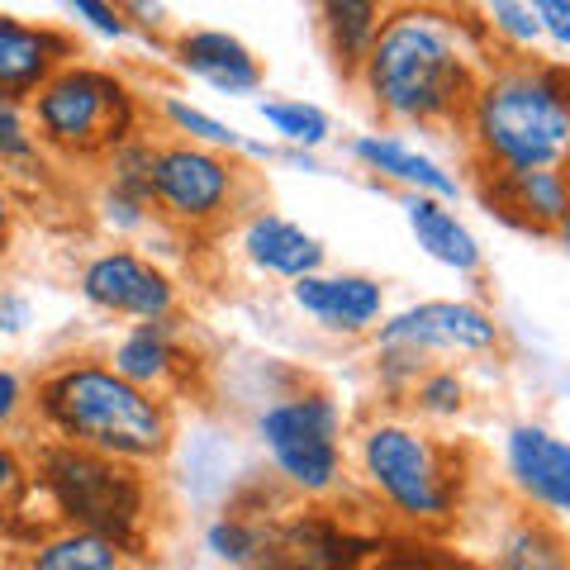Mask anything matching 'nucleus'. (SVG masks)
<instances>
[{
  "instance_id": "nucleus-1",
  "label": "nucleus",
  "mask_w": 570,
  "mask_h": 570,
  "mask_svg": "<svg viewBox=\"0 0 570 570\" xmlns=\"http://www.w3.org/2000/svg\"><path fill=\"white\" fill-rule=\"evenodd\" d=\"M480 77L485 71H480V48L471 43V24L428 6L385 14L356 71L362 91L390 124H448L466 115Z\"/></svg>"
},
{
  "instance_id": "nucleus-2",
  "label": "nucleus",
  "mask_w": 570,
  "mask_h": 570,
  "mask_svg": "<svg viewBox=\"0 0 570 570\" xmlns=\"http://www.w3.org/2000/svg\"><path fill=\"white\" fill-rule=\"evenodd\" d=\"M33 404L62 442L124 461V466L163 461L171 448L167 400L129 385L110 362H96V356H71L52 366Z\"/></svg>"
},
{
  "instance_id": "nucleus-3",
  "label": "nucleus",
  "mask_w": 570,
  "mask_h": 570,
  "mask_svg": "<svg viewBox=\"0 0 570 570\" xmlns=\"http://www.w3.org/2000/svg\"><path fill=\"white\" fill-rule=\"evenodd\" d=\"M490 171L570 167V86L547 67H490L466 105Z\"/></svg>"
},
{
  "instance_id": "nucleus-4",
  "label": "nucleus",
  "mask_w": 570,
  "mask_h": 570,
  "mask_svg": "<svg viewBox=\"0 0 570 570\" xmlns=\"http://www.w3.org/2000/svg\"><path fill=\"white\" fill-rule=\"evenodd\" d=\"M134 91L115 71L67 62L29 96V129L39 148L62 157H110L134 134Z\"/></svg>"
},
{
  "instance_id": "nucleus-5",
  "label": "nucleus",
  "mask_w": 570,
  "mask_h": 570,
  "mask_svg": "<svg viewBox=\"0 0 570 570\" xmlns=\"http://www.w3.org/2000/svg\"><path fill=\"white\" fill-rule=\"evenodd\" d=\"M362 475L404 523H448L456 504L452 448L414 423L381 419L362 433Z\"/></svg>"
},
{
  "instance_id": "nucleus-6",
  "label": "nucleus",
  "mask_w": 570,
  "mask_h": 570,
  "mask_svg": "<svg viewBox=\"0 0 570 570\" xmlns=\"http://www.w3.org/2000/svg\"><path fill=\"white\" fill-rule=\"evenodd\" d=\"M39 471H43V490L52 494L67 528L100 532V538L119 547L134 542L142 513H148V485L138 480L134 466L81 452L71 442H52L39 456Z\"/></svg>"
},
{
  "instance_id": "nucleus-7",
  "label": "nucleus",
  "mask_w": 570,
  "mask_h": 570,
  "mask_svg": "<svg viewBox=\"0 0 570 570\" xmlns=\"http://www.w3.org/2000/svg\"><path fill=\"white\" fill-rule=\"evenodd\" d=\"M257 438L295 494L324 499L343 480V414L324 390H299L257 414Z\"/></svg>"
},
{
  "instance_id": "nucleus-8",
  "label": "nucleus",
  "mask_w": 570,
  "mask_h": 570,
  "mask_svg": "<svg viewBox=\"0 0 570 570\" xmlns=\"http://www.w3.org/2000/svg\"><path fill=\"white\" fill-rule=\"evenodd\" d=\"M243 171L228 163V153H209L195 142H163L153 153V205L171 224H219L238 200Z\"/></svg>"
},
{
  "instance_id": "nucleus-9",
  "label": "nucleus",
  "mask_w": 570,
  "mask_h": 570,
  "mask_svg": "<svg viewBox=\"0 0 570 570\" xmlns=\"http://www.w3.org/2000/svg\"><path fill=\"white\" fill-rule=\"evenodd\" d=\"M376 347H404L419 356L433 352H494L499 324L471 299H428L409 305L376 328Z\"/></svg>"
},
{
  "instance_id": "nucleus-10",
  "label": "nucleus",
  "mask_w": 570,
  "mask_h": 570,
  "mask_svg": "<svg viewBox=\"0 0 570 570\" xmlns=\"http://www.w3.org/2000/svg\"><path fill=\"white\" fill-rule=\"evenodd\" d=\"M81 295H86V305H96L105 314L138 318V324H157V318H171V309H176L171 276L163 266H153L148 257L129 253V247H115V253H100L86 262Z\"/></svg>"
},
{
  "instance_id": "nucleus-11",
  "label": "nucleus",
  "mask_w": 570,
  "mask_h": 570,
  "mask_svg": "<svg viewBox=\"0 0 570 570\" xmlns=\"http://www.w3.org/2000/svg\"><path fill=\"white\" fill-rule=\"evenodd\" d=\"M509 480L532 509L570 519V442L547 433L538 423H519L504 438Z\"/></svg>"
},
{
  "instance_id": "nucleus-12",
  "label": "nucleus",
  "mask_w": 570,
  "mask_h": 570,
  "mask_svg": "<svg viewBox=\"0 0 570 570\" xmlns=\"http://www.w3.org/2000/svg\"><path fill=\"white\" fill-rule=\"evenodd\" d=\"M291 299L295 309L314 318L318 328L328 333H371L381 328V314H385V285L376 276H362V272H337V276H305L291 285Z\"/></svg>"
},
{
  "instance_id": "nucleus-13",
  "label": "nucleus",
  "mask_w": 570,
  "mask_h": 570,
  "mask_svg": "<svg viewBox=\"0 0 570 570\" xmlns=\"http://www.w3.org/2000/svg\"><path fill=\"white\" fill-rule=\"evenodd\" d=\"M67 62H77V43L62 29L0 14V96L24 105V96H33Z\"/></svg>"
},
{
  "instance_id": "nucleus-14",
  "label": "nucleus",
  "mask_w": 570,
  "mask_h": 570,
  "mask_svg": "<svg viewBox=\"0 0 570 570\" xmlns=\"http://www.w3.org/2000/svg\"><path fill=\"white\" fill-rule=\"evenodd\" d=\"M171 58L186 77L214 86L219 96H253L266 77L257 52L224 29H186L181 39L171 43Z\"/></svg>"
},
{
  "instance_id": "nucleus-15",
  "label": "nucleus",
  "mask_w": 570,
  "mask_h": 570,
  "mask_svg": "<svg viewBox=\"0 0 570 570\" xmlns=\"http://www.w3.org/2000/svg\"><path fill=\"white\" fill-rule=\"evenodd\" d=\"M243 257L257 266L266 276H281V281H305V276H318L324 272V243L314 234H305L295 219L285 214H272L262 209L253 219L243 224Z\"/></svg>"
},
{
  "instance_id": "nucleus-16",
  "label": "nucleus",
  "mask_w": 570,
  "mask_h": 570,
  "mask_svg": "<svg viewBox=\"0 0 570 570\" xmlns=\"http://www.w3.org/2000/svg\"><path fill=\"white\" fill-rule=\"evenodd\" d=\"M490 200L504 209V219L538 228V234H557L570 214V167L547 171H490Z\"/></svg>"
},
{
  "instance_id": "nucleus-17",
  "label": "nucleus",
  "mask_w": 570,
  "mask_h": 570,
  "mask_svg": "<svg viewBox=\"0 0 570 570\" xmlns=\"http://www.w3.org/2000/svg\"><path fill=\"white\" fill-rule=\"evenodd\" d=\"M352 157L366 171H376V176H385V181L404 186L409 195H428V200H452V195H456V176L442 171L433 157L419 153V148H409V142L395 138V134H362V138H352Z\"/></svg>"
},
{
  "instance_id": "nucleus-18",
  "label": "nucleus",
  "mask_w": 570,
  "mask_h": 570,
  "mask_svg": "<svg viewBox=\"0 0 570 570\" xmlns=\"http://www.w3.org/2000/svg\"><path fill=\"white\" fill-rule=\"evenodd\" d=\"M352 542L324 519H299L285 523L276 538L266 532V547L257 557V570H347L352 566Z\"/></svg>"
},
{
  "instance_id": "nucleus-19",
  "label": "nucleus",
  "mask_w": 570,
  "mask_h": 570,
  "mask_svg": "<svg viewBox=\"0 0 570 570\" xmlns=\"http://www.w3.org/2000/svg\"><path fill=\"white\" fill-rule=\"evenodd\" d=\"M110 366H115L129 385L148 390V395H167V385L176 381V371H181L176 324H171V318H157V324H134V328L115 343Z\"/></svg>"
},
{
  "instance_id": "nucleus-20",
  "label": "nucleus",
  "mask_w": 570,
  "mask_h": 570,
  "mask_svg": "<svg viewBox=\"0 0 570 570\" xmlns=\"http://www.w3.org/2000/svg\"><path fill=\"white\" fill-rule=\"evenodd\" d=\"M404 219H409V234H414V243H419L433 262L452 266V272H461V276H475V272H480L485 253H480L475 234H471V228L461 224L442 200H428V195H409V200H404Z\"/></svg>"
},
{
  "instance_id": "nucleus-21",
  "label": "nucleus",
  "mask_w": 570,
  "mask_h": 570,
  "mask_svg": "<svg viewBox=\"0 0 570 570\" xmlns=\"http://www.w3.org/2000/svg\"><path fill=\"white\" fill-rule=\"evenodd\" d=\"M381 24H385V10L371 6V0H333V6H324L328 52H333V62L343 67V77H356V71H362Z\"/></svg>"
},
{
  "instance_id": "nucleus-22",
  "label": "nucleus",
  "mask_w": 570,
  "mask_h": 570,
  "mask_svg": "<svg viewBox=\"0 0 570 570\" xmlns=\"http://www.w3.org/2000/svg\"><path fill=\"white\" fill-rule=\"evenodd\" d=\"M29 570H129V547L100 538V532L62 528L33 547Z\"/></svg>"
},
{
  "instance_id": "nucleus-23",
  "label": "nucleus",
  "mask_w": 570,
  "mask_h": 570,
  "mask_svg": "<svg viewBox=\"0 0 570 570\" xmlns=\"http://www.w3.org/2000/svg\"><path fill=\"white\" fill-rule=\"evenodd\" d=\"M490 570H570L566 542L538 519H519L494 542Z\"/></svg>"
},
{
  "instance_id": "nucleus-24",
  "label": "nucleus",
  "mask_w": 570,
  "mask_h": 570,
  "mask_svg": "<svg viewBox=\"0 0 570 570\" xmlns=\"http://www.w3.org/2000/svg\"><path fill=\"white\" fill-rule=\"evenodd\" d=\"M257 115L272 124L281 142H291V148H299V153L324 148L328 134H333V119L309 100H262Z\"/></svg>"
},
{
  "instance_id": "nucleus-25",
  "label": "nucleus",
  "mask_w": 570,
  "mask_h": 570,
  "mask_svg": "<svg viewBox=\"0 0 570 570\" xmlns=\"http://www.w3.org/2000/svg\"><path fill=\"white\" fill-rule=\"evenodd\" d=\"M157 110H163V119L171 124L176 134H181V142H195V148H209V153H234L243 148V134L228 129V124H219L214 115L195 110V105H186L181 96H163L157 100Z\"/></svg>"
},
{
  "instance_id": "nucleus-26",
  "label": "nucleus",
  "mask_w": 570,
  "mask_h": 570,
  "mask_svg": "<svg viewBox=\"0 0 570 570\" xmlns=\"http://www.w3.org/2000/svg\"><path fill=\"white\" fill-rule=\"evenodd\" d=\"M153 142H142V138H129V142H119V148L110 153V186L105 190H119V195H129V200H142V205H153Z\"/></svg>"
},
{
  "instance_id": "nucleus-27",
  "label": "nucleus",
  "mask_w": 570,
  "mask_h": 570,
  "mask_svg": "<svg viewBox=\"0 0 570 570\" xmlns=\"http://www.w3.org/2000/svg\"><path fill=\"white\" fill-rule=\"evenodd\" d=\"M409 395H414V409L428 419H456L466 409V381L448 366H428Z\"/></svg>"
},
{
  "instance_id": "nucleus-28",
  "label": "nucleus",
  "mask_w": 570,
  "mask_h": 570,
  "mask_svg": "<svg viewBox=\"0 0 570 570\" xmlns=\"http://www.w3.org/2000/svg\"><path fill=\"white\" fill-rule=\"evenodd\" d=\"M39 163V138L29 129L20 100L0 96V167H33Z\"/></svg>"
},
{
  "instance_id": "nucleus-29",
  "label": "nucleus",
  "mask_w": 570,
  "mask_h": 570,
  "mask_svg": "<svg viewBox=\"0 0 570 570\" xmlns=\"http://www.w3.org/2000/svg\"><path fill=\"white\" fill-rule=\"evenodd\" d=\"M209 551L228 566H257L262 547H266V532L257 523H243V519H219L209 532H205Z\"/></svg>"
},
{
  "instance_id": "nucleus-30",
  "label": "nucleus",
  "mask_w": 570,
  "mask_h": 570,
  "mask_svg": "<svg viewBox=\"0 0 570 570\" xmlns=\"http://www.w3.org/2000/svg\"><path fill=\"white\" fill-rule=\"evenodd\" d=\"M485 20H490L499 33H509L513 43H523V48L542 39L538 14H532V6H519V0H494V6L485 10Z\"/></svg>"
},
{
  "instance_id": "nucleus-31",
  "label": "nucleus",
  "mask_w": 570,
  "mask_h": 570,
  "mask_svg": "<svg viewBox=\"0 0 570 570\" xmlns=\"http://www.w3.org/2000/svg\"><path fill=\"white\" fill-rule=\"evenodd\" d=\"M100 219L110 224L115 234H138V228H148L153 209L142 205V200H129V195H119V190H105V195H100Z\"/></svg>"
},
{
  "instance_id": "nucleus-32",
  "label": "nucleus",
  "mask_w": 570,
  "mask_h": 570,
  "mask_svg": "<svg viewBox=\"0 0 570 570\" xmlns=\"http://www.w3.org/2000/svg\"><path fill=\"white\" fill-rule=\"evenodd\" d=\"M71 20H86L96 33H105V39H124L129 33V20H124L119 6H105V0H71Z\"/></svg>"
},
{
  "instance_id": "nucleus-33",
  "label": "nucleus",
  "mask_w": 570,
  "mask_h": 570,
  "mask_svg": "<svg viewBox=\"0 0 570 570\" xmlns=\"http://www.w3.org/2000/svg\"><path fill=\"white\" fill-rule=\"evenodd\" d=\"M24 404H29V390H24V381L14 376L10 366H0V433H6V428H14V423H20Z\"/></svg>"
},
{
  "instance_id": "nucleus-34",
  "label": "nucleus",
  "mask_w": 570,
  "mask_h": 570,
  "mask_svg": "<svg viewBox=\"0 0 570 570\" xmlns=\"http://www.w3.org/2000/svg\"><path fill=\"white\" fill-rule=\"evenodd\" d=\"M532 14H538L547 39H557L561 48H570V0H538Z\"/></svg>"
},
{
  "instance_id": "nucleus-35",
  "label": "nucleus",
  "mask_w": 570,
  "mask_h": 570,
  "mask_svg": "<svg viewBox=\"0 0 570 570\" xmlns=\"http://www.w3.org/2000/svg\"><path fill=\"white\" fill-rule=\"evenodd\" d=\"M29 324V305L20 295H0V333H14Z\"/></svg>"
},
{
  "instance_id": "nucleus-36",
  "label": "nucleus",
  "mask_w": 570,
  "mask_h": 570,
  "mask_svg": "<svg viewBox=\"0 0 570 570\" xmlns=\"http://www.w3.org/2000/svg\"><path fill=\"white\" fill-rule=\"evenodd\" d=\"M20 485H24V466H20V456H14L10 448H0V494L20 490Z\"/></svg>"
},
{
  "instance_id": "nucleus-37",
  "label": "nucleus",
  "mask_w": 570,
  "mask_h": 570,
  "mask_svg": "<svg viewBox=\"0 0 570 570\" xmlns=\"http://www.w3.org/2000/svg\"><path fill=\"white\" fill-rule=\"evenodd\" d=\"M10 228H14V195H10V186H6V181H0V247H6Z\"/></svg>"
},
{
  "instance_id": "nucleus-38",
  "label": "nucleus",
  "mask_w": 570,
  "mask_h": 570,
  "mask_svg": "<svg viewBox=\"0 0 570 570\" xmlns=\"http://www.w3.org/2000/svg\"><path fill=\"white\" fill-rule=\"evenodd\" d=\"M557 243L566 247V257H570V214H566V219H561V228H557Z\"/></svg>"
}]
</instances>
